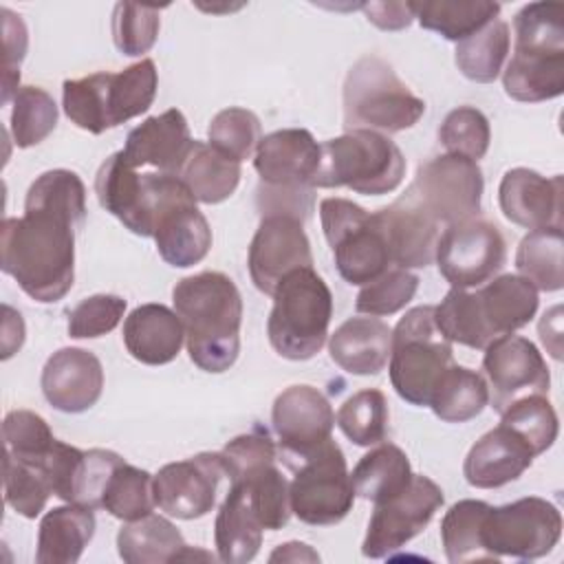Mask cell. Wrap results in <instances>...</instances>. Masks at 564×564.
Segmentation results:
<instances>
[{
  "label": "cell",
  "mask_w": 564,
  "mask_h": 564,
  "mask_svg": "<svg viewBox=\"0 0 564 564\" xmlns=\"http://www.w3.org/2000/svg\"><path fill=\"white\" fill-rule=\"evenodd\" d=\"M86 220V187L70 170L40 174L20 218L0 227L2 271L35 302H59L75 280V231Z\"/></svg>",
  "instance_id": "obj_1"
},
{
  "label": "cell",
  "mask_w": 564,
  "mask_h": 564,
  "mask_svg": "<svg viewBox=\"0 0 564 564\" xmlns=\"http://www.w3.org/2000/svg\"><path fill=\"white\" fill-rule=\"evenodd\" d=\"M174 311L185 330L187 355L205 372L229 370L240 352L242 297L220 271H200L172 289Z\"/></svg>",
  "instance_id": "obj_2"
},
{
  "label": "cell",
  "mask_w": 564,
  "mask_h": 564,
  "mask_svg": "<svg viewBox=\"0 0 564 564\" xmlns=\"http://www.w3.org/2000/svg\"><path fill=\"white\" fill-rule=\"evenodd\" d=\"M538 289L529 280L505 273L476 293L449 289L434 306V319L452 344L485 350L494 339L527 326L538 313Z\"/></svg>",
  "instance_id": "obj_3"
},
{
  "label": "cell",
  "mask_w": 564,
  "mask_h": 564,
  "mask_svg": "<svg viewBox=\"0 0 564 564\" xmlns=\"http://www.w3.org/2000/svg\"><path fill=\"white\" fill-rule=\"evenodd\" d=\"M159 86L156 64L143 57L119 73H93L62 84L66 117L82 130L101 134L143 115Z\"/></svg>",
  "instance_id": "obj_4"
},
{
  "label": "cell",
  "mask_w": 564,
  "mask_h": 564,
  "mask_svg": "<svg viewBox=\"0 0 564 564\" xmlns=\"http://www.w3.org/2000/svg\"><path fill=\"white\" fill-rule=\"evenodd\" d=\"M267 335L273 350L291 361L315 357L328 337L333 293L313 267L286 273L273 291Z\"/></svg>",
  "instance_id": "obj_5"
},
{
  "label": "cell",
  "mask_w": 564,
  "mask_h": 564,
  "mask_svg": "<svg viewBox=\"0 0 564 564\" xmlns=\"http://www.w3.org/2000/svg\"><path fill=\"white\" fill-rule=\"evenodd\" d=\"M313 187H348L357 194L381 196L394 192L405 176L399 145L375 130H348L322 145Z\"/></svg>",
  "instance_id": "obj_6"
},
{
  "label": "cell",
  "mask_w": 564,
  "mask_h": 564,
  "mask_svg": "<svg viewBox=\"0 0 564 564\" xmlns=\"http://www.w3.org/2000/svg\"><path fill=\"white\" fill-rule=\"evenodd\" d=\"M425 112V101L416 97L392 70L377 57H359L344 79V126L348 130L401 132L412 128Z\"/></svg>",
  "instance_id": "obj_7"
},
{
  "label": "cell",
  "mask_w": 564,
  "mask_h": 564,
  "mask_svg": "<svg viewBox=\"0 0 564 564\" xmlns=\"http://www.w3.org/2000/svg\"><path fill=\"white\" fill-rule=\"evenodd\" d=\"M449 364H454L452 341L438 330L434 306L410 308L392 330L390 381L397 394L412 405L425 408Z\"/></svg>",
  "instance_id": "obj_8"
},
{
  "label": "cell",
  "mask_w": 564,
  "mask_h": 564,
  "mask_svg": "<svg viewBox=\"0 0 564 564\" xmlns=\"http://www.w3.org/2000/svg\"><path fill=\"white\" fill-rule=\"evenodd\" d=\"M319 220L335 267L348 284L364 286L390 269V253L375 214L348 198H322Z\"/></svg>",
  "instance_id": "obj_9"
},
{
  "label": "cell",
  "mask_w": 564,
  "mask_h": 564,
  "mask_svg": "<svg viewBox=\"0 0 564 564\" xmlns=\"http://www.w3.org/2000/svg\"><path fill=\"white\" fill-rule=\"evenodd\" d=\"M152 225L159 256L176 269L198 264L212 247V227L187 185L165 172H150Z\"/></svg>",
  "instance_id": "obj_10"
},
{
  "label": "cell",
  "mask_w": 564,
  "mask_h": 564,
  "mask_svg": "<svg viewBox=\"0 0 564 564\" xmlns=\"http://www.w3.org/2000/svg\"><path fill=\"white\" fill-rule=\"evenodd\" d=\"M562 535L560 509L538 496H527L502 507L487 509L480 527V542L489 562L500 557L538 560L549 555Z\"/></svg>",
  "instance_id": "obj_11"
},
{
  "label": "cell",
  "mask_w": 564,
  "mask_h": 564,
  "mask_svg": "<svg viewBox=\"0 0 564 564\" xmlns=\"http://www.w3.org/2000/svg\"><path fill=\"white\" fill-rule=\"evenodd\" d=\"M289 502L291 513L311 527H330L348 516L355 491L346 456L333 438L295 467V476L289 482Z\"/></svg>",
  "instance_id": "obj_12"
},
{
  "label": "cell",
  "mask_w": 564,
  "mask_h": 564,
  "mask_svg": "<svg viewBox=\"0 0 564 564\" xmlns=\"http://www.w3.org/2000/svg\"><path fill=\"white\" fill-rule=\"evenodd\" d=\"M482 189L485 178L476 161L458 154H441L419 165L405 196L438 225H454L478 218Z\"/></svg>",
  "instance_id": "obj_13"
},
{
  "label": "cell",
  "mask_w": 564,
  "mask_h": 564,
  "mask_svg": "<svg viewBox=\"0 0 564 564\" xmlns=\"http://www.w3.org/2000/svg\"><path fill=\"white\" fill-rule=\"evenodd\" d=\"M443 502V489L432 478L412 474L410 482L401 491L375 502V511L361 544L364 557L379 560L403 549L432 522Z\"/></svg>",
  "instance_id": "obj_14"
},
{
  "label": "cell",
  "mask_w": 564,
  "mask_h": 564,
  "mask_svg": "<svg viewBox=\"0 0 564 564\" xmlns=\"http://www.w3.org/2000/svg\"><path fill=\"white\" fill-rule=\"evenodd\" d=\"M507 242L500 229L482 218L447 225L438 236L434 262L452 289L482 286L505 267Z\"/></svg>",
  "instance_id": "obj_15"
},
{
  "label": "cell",
  "mask_w": 564,
  "mask_h": 564,
  "mask_svg": "<svg viewBox=\"0 0 564 564\" xmlns=\"http://www.w3.org/2000/svg\"><path fill=\"white\" fill-rule=\"evenodd\" d=\"M271 423L278 434L282 460L295 469L330 441L335 412L322 390L308 383H295L275 397Z\"/></svg>",
  "instance_id": "obj_16"
},
{
  "label": "cell",
  "mask_w": 564,
  "mask_h": 564,
  "mask_svg": "<svg viewBox=\"0 0 564 564\" xmlns=\"http://www.w3.org/2000/svg\"><path fill=\"white\" fill-rule=\"evenodd\" d=\"M319 156V143L304 128H284L264 134L253 156V167L260 176L258 192L275 196L313 194Z\"/></svg>",
  "instance_id": "obj_17"
},
{
  "label": "cell",
  "mask_w": 564,
  "mask_h": 564,
  "mask_svg": "<svg viewBox=\"0 0 564 564\" xmlns=\"http://www.w3.org/2000/svg\"><path fill=\"white\" fill-rule=\"evenodd\" d=\"M482 370L489 379L491 408L498 414L524 397L546 394L551 386V372L538 346L513 333L485 348Z\"/></svg>",
  "instance_id": "obj_18"
},
{
  "label": "cell",
  "mask_w": 564,
  "mask_h": 564,
  "mask_svg": "<svg viewBox=\"0 0 564 564\" xmlns=\"http://www.w3.org/2000/svg\"><path fill=\"white\" fill-rule=\"evenodd\" d=\"M225 474L220 452H200L192 458L167 463L152 478L154 505L178 520H196L214 509Z\"/></svg>",
  "instance_id": "obj_19"
},
{
  "label": "cell",
  "mask_w": 564,
  "mask_h": 564,
  "mask_svg": "<svg viewBox=\"0 0 564 564\" xmlns=\"http://www.w3.org/2000/svg\"><path fill=\"white\" fill-rule=\"evenodd\" d=\"M247 264L251 282L264 295H273L275 286L286 273L302 267H313L304 223L284 214L262 216L249 245Z\"/></svg>",
  "instance_id": "obj_20"
},
{
  "label": "cell",
  "mask_w": 564,
  "mask_h": 564,
  "mask_svg": "<svg viewBox=\"0 0 564 564\" xmlns=\"http://www.w3.org/2000/svg\"><path fill=\"white\" fill-rule=\"evenodd\" d=\"M44 399L59 412L79 414L90 410L104 390V368L86 348H59L53 352L40 379Z\"/></svg>",
  "instance_id": "obj_21"
},
{
  "label": "cell",
  "mask_w": 564,
  "mask_h": 564,
  "mask_svg": "<svg viewBox=\"0 0 564 564\" xmlns=\"http://www.w3.org/2000/svg\"><path fill=\"white\" fill-rule=\"evenodd\" d=\"M564 181L560 174L542 176L529 167H511L498 187V203L505 218L524 229H562Z\"/></svg>",
  "instance_id": "obj_22"
},
{
  "label": "cell",
  "mask_w": 564,
  "mask_h": 564,
  "mask_svg": "<svg viewBox=\"0 0 564 564\" xmlns=\"http://www.w3.org/2000/svg\"><path fill=\"white\" fill-rule=\"evenodd\" d=\"M377 225L388 245L390 262L401 269H423L434 262L438 223L405 194L375 212Z\"/></svg>",
  "instance_id": "obj_23"
},
{
  "label": "cell",
  "mask_w": 564,
  "mask_h": 564,
  "mask_svg": "<svg viewBox=\"0 0 564 564\" xmlns=\"http://www.w3.org/2000/svg\"><path fill=\"white\" fill-rule=\"evenodd\" d=\"M535 452L509 425L482 434L467 452L463 463L465 480L476 489H496L518 480L533 463Z\"/></svg>",
  "instance_id": "obj_24"
},
{
  "label": "cell",
  "mask_w": 564,
  "mask_h": 564,
  "mask_svg": "<svg viewBox=\"0 0 564 564\" xmlns=\"http://www.w3.org/2000/svg\"><path fill=\"white\" fill-rule=\"evenodd\" d=\"M192 143L185 115L178 108H170L132 128L121 152L132 167L152 165L159 172L178 176Z\"/></svg>",
  "instance_id": "obj_25"
},
{
  "label": "cell",
  "mask_w": 564,
  "mask_h": 564,
  "mask_svg": "<svg viewBox=\"0 0 564 564\" xmlns=\"http://www.w3.org/2000/svg\"><path fill=\"white\" fill-rule=\"evenodd\" d=\"M95 194L99 205L119 218L132 234L152 238V209L145 172L139 174L123 152L110 154L97 170Z\"/></svg>",
  "instance_id": "obj_26"
},
{
  "label": "cell",
  "mask_w": 564,
  "mask_h": 564,
  "mask_svg": "<svg viewBox=\"0 0 564 564\" xmlns=\"http://www.w3.org/2000/svg\"><path fill=\"white\" fill-rule=\"evenodd\" d=\"M502 88L511 99L524 104L560 97L564 93V46L513 44Z\"/></svg>",
  "instance_id": "obj_27"
},
{
  "label": "cell",
  "mask_w": 564,
  "mask_h": 564,
  "mask_svg": "<svg viewBox=\"0 0 564 564\" xmlns=\"http://www.w3.org/2000/svg\"><path fill=\"white\" fill-rule=\"evenodd\" d=\"M330 359L346 372L379 375L392 352V328L379 317H348L328 339Z\"/></svg>",
  "instance_id": "obj_28"
},
{
  "label": "cell",
  "mask_w": 564,
  "mask_h": 564,
  "mask_svg": "<svg viewBox=\"0 0 564 564\" xmlns=\"http://www.w3.org/2000/svg\"><path fill=\"white\" fill-rule=\"evenodd\" d=\"M183 341V324L176 311L165 304H141L123 322L126 350L141 364H170L181 352Z\"/></svg>",
  "instance_id": "obj_29"
},
{
  "label": "cell",
  "mask_w": 564,
  "mask_h": 564,
  "mask_svg": "<svg viewBox=\"0 0 564 564\" xmlns=\"http://www.w3.org/2000/svg\"><path fill=\"white\" fill-rule=\"evenodd\" d=\"M262 531L264 527L249 500L247 487L240 480H231L214 522L218 560L227 564L251 562L262 546Z\"/></svg>",
  "instance_id": "obj_30"
},
{
  "label": "cell",
  "mask_w": 564,
  "mask_h": 564,
  "mask_svg": "<svg viewBox=\"0 0 564 564\" xmlns=\"http://www.w3.org/2000/svg\"><path fill=\"white\" fill-rule=\"evenodd\" d=\"M95 509L68 502L44 513L37 529L35 562L75 564L95 535Z\"/></svg>",
  "instance_id": "obj_31"
},
{
  "label": "cell",
  "mask_w": 564,
  "mask_h": 564,
  "mask_svg": "<svg viewBox=\"0 0 564 564\" xmlns=\"http://www.w3.org/2000/svg\"><path fill=\"white\" fill-rule=\"evenodd\" d=\"M189 549L181 531L156 513L130 520L117 533V551L126 564L185 562Z\"/></svg>",
  "instance_id": "obj_32"
},
{
  "label": "cell",
  "mask_w": 564,
  "mask_h": 564,
  "mask_svg": "<svg viewBox=\"0 0 564 564\" xmlns=\"http://www.w3.org/2000/svg\"><path fill=\"white\" fill-rule=\"evenodd\" d=\"M178 178L187 185L198 203L216 205L227 200L240 183V163L216 150L209 141L192 143Z\"/></svg>",
  "instance_id": "obj_33"
},
{
  "label": "cell",
  "mask_w": 564,
  "mask_h": 564,
  "mask_svg": "<svg viewBox=\"0 0 564 564\" xmlns=\"http://www.w3.org/2000/svg\"><path fill=\"white\" fill-rule=\"evenodd\" d=\"M489 403V386L485 377L471 368L449 364L438 377L427 408L445 423H467L476 419Z\"/></svg>",
  "instance_id": "obj_34"
},
{
  "label": "cell",
  "mask_w": 564,
  "mask_h": 564,
  "mask_svg": "<svg viewBox=\"0 0 564 564\" xmlns=\"http://www.w3.org/2000/svg\"><path fill=\"white\" fill-rule=\"evenodd\" d=\"M419 24L449 42H460L498 18L500 4L491 0H423L410 2Z\"/></svg>",
  "instance_id": "obj_35"
},
{
  "label": "cell",
  "mask_w": 564,
  "mask_h": 564,
  "mask_svg": "<svg viewBox=\"0 0 564 564\" xmlns=\"http://www.w3.org/2000/svg\"><path fill=\"white\" fill-rule=\"evenodd\" d=\"M410 478L412 467L408 454L394 443H383L364 454L350 474L355 496L370 502H381L394 496L410 482Z\"/></svg>",
  "instance_id": "obj_36"
},
{
  "label": "cell",
  "mask_w": 564,
  "mask_h": 564,
  "mask_svg": "<svg viewBox=\"0 0 564 564\" xmlns=\"http://www.w3.org/2000/svg\"><path fill=\"white\" fill-rule=\"evenodd\" d=\"M516 269L538 291L564 286V234L560 227L529 231L516 251Z\"/></svg>",
  "instance_id": "obj_37"
},
{
  "label": "cell",
  "mask_w": 564,
  "mask_h": 564,
  "mask_svg": "<svg viewBox=\"0 0 564 564\" xmlns=\"http://www.w3.org/2000/svg\"><path fill=\"white\" fill-rule=\"evenodd\" d=\"M509 44H511V33L509 24L500 18L491 20L469 37L456 42L454 59L458 70L478 84H491L509 55Z\"/></svg>",
  "instance_id": "obj_38"
},
{
  "label": "cell",
  "mask_w": 564,
  "mask_h": 564,
  "mask_svg": "<svg viewBox=\"0 0 564 564\" xmlns=\"http://www.w3.org/2000/svg\"><path fill=\"white\" fill-rule=\"evenodd\" d=\"M489 505L482 500H458L454 502L441 520V542L445 549V557L452 564L480 562L489 560L482 542L480 527Z\"/></svg>",
  "instance_id": "obj_39"
},
{
  "label": "cell",
  "mask_w": 564,
  "mask_h": 564,
  "mask_svg": "<svg viewBox=\"0 0 564 564\" xmlns=\"http://www.w3.org/2000/svg\"><path fill=\"white\" fill-rule=\"evenodd\" d=\"M388 399L377 388H366L348 397L335 416L344 436L359 447L379 445L388 434Z\"/></svg>",
  "instance_id": "obj_40"
},
{
  "label": "cell",
  "mask_w": 564,
  "mask_h": 564,
  "mask_svg": "<svg viewBox=\"0 0 564 564\" xmlns=\"http://www.w3.org/2000/svg\"><path fill=\"white\" fill-rule=\"evenodd\" d=\"M231 480H240L247 487L249 500L260 518V524L267 531H280L282 527H286L291 518L289 482L278 469L275 460L256 465Z\"/></svg>",
  "instance_id": "obj_41"
},
{
  "label": "cell",
  "mask_w": 564,
  "mask_h": 564,
  "mask_svg": "<svg viewBox=\"0 0 564 564\" xmlns=\"http://www.w3.org/2000/svg\"><path fill=\"white\" fill-rule=\"evenodd\" d=\"M152 474L145 469H139L130 463H121L101 496V509H106L110 516L130 522L139 520L148 513H152L154 505V491H152Z\"/></svg>",
  "instance_id": "obj_42"
},
{
  "label": "cell",
  "mask_w": 564,
  "mask_h": 564,
  "mask_svg": "<svg viewBox=\"0 0 564 564\" xmlns=\"http://www.w3.org/2000/svg\"><path fill=\"white\" fill-rule=\"evenodd\" d=\"M57 126V104L40 86H20L13 95L11 137L18 148H31L44 141Z\"/></svg>",
  "instance_id": "obj_43"
},
{
  "label": "cell",
  "mask_w": 564,
  "mask_h": 564,
  "mask_svg": "<svg viewBox=\"0 0 564 564\" xmlns=\"http://www.w3.org/2000/svg\"><path fill=\"white\" fill-rule=\"evenodd\" d=\"M505 425L518 432L535 452V456L544 454L557 438L560 423L557 414L546 399V394H531L516 403H511L502 414Z\"/></svg>",
  "instance_id": "obj_44"
},
{
  "label": "cell",
  "mask_w": 564,
  "mask_h": 564,
  "mask_svg": "<svg viewBox=\"0 0 564 564\" xmlns=\"http://www.w3.org/2000/svg\"><path fill=\"white\" fill-rule=\"evenodd\" d=\"M207 139L216 150L242 163L256 152L262 139V126L256 112L229 106L212 119L207 128Z\"/></svg>",
  "instance_id": "obj_45"
},
{
  "label": "cell",
  "mask_w": 564,
  "mask_h": 564,
  "mask_svg": "<svg viewBox=\"0 0 564 564\" xmlns=\"http://www.w3.org/2000/svg\"><path fill=\"white\" fill-rule=\"evenodd\" d=\"M438 141L447 154H458L478 163L489 150V119L474 106H458L445 115L438 128Z\"/></svg>",
  "instance_id": "obj_46"
},
{
  "label": "cell",
  "mask_w": 564,
  "mask_h": 564,
  "mask_svg": "<svg viewBox=\"0 0 564 564\" xmlns=\"http://www.w3.org/2000/svg\"><path fill=\"white\" fill-rule=\"evenodd\" d=\"M161 29V9L134 2H117L112 11V40L121 55L148 53Z\"/></svg>",
  "instance_id": "obj_47"
},
{
  "label": "cell",
  "mask_w": 564,
  "mask_h": 564,
  "mask_svg": "<svg viewBox=\"0 0 564 564\" xmlns=\"http://www.w3.org/2000/svg\"><path fill=\"white\" fill-rule=\"evenodd\" d=\"M419 289V278L401 267H390L372 282L364 284L355 297L357 313L372 317L392 315L405 308Z\"/></svg>",
  "instance_id": "obj_48"
},
{
  "label": "cell",
  "mask_w": 564,
  "mask_h": 564,
  "mask_svg": "<svg viewBox=\"0 0 564 564\" xmlns=\"http://www.w3.org/2000/svg\"><path fill=\"white\" fill-rule=\"evenodd\" d=\"M2 438L4 454L31 465H40L55 443L48 423L31 410H13L4 416Z\"/></svg>",
  "instance_id": "obj_49"
},
{
  "label": "cell",
  "mask_w": 564,
  "mask_h": 564,
  "mask_svg": "<svg viewBox=\"0 0 564 564\" xmlns=\"http://www.w3.org/2000/svg\"><path fill=\"white\" fill-rule=\"evenodd\" d=\"M4 500L24 518H37L53 494L42 467L4 454Z\"/></svg>",
  "instance_id": "obj_50"
},
{
  "label": "cell",
  "mask_w": 564,
  "mask_h": 564,
  "mask_svg": "<svg viewBox=\"0 0 564 564\" xmlns=\"http://www.w3.org/2000/svg\"><path fill=\"white\" fill-rule=\"evenodd\" d=\"M126 300L112 293L84 297L68 311V335L73 339H95L117 328L126 313Z\"/></svg>",
  "instance_id": "obj_51"
},
{
  "label": "cell",
  "mask_w": 564,
  "mask_h": 564,
  "mask_svg": "<svg viewBox=\"0 0 564 564\" xmlns=\"http://www.w3.org/2000/svg\"><path fill=\"white\" fill-rule=\"evenodd\" d=\"M126 463L117 452L112 449H88L84 452L79 476H77V487H75V500L77 505L90 507V509H101V496L104 489L112 476V471Z\"/></svg>",
  "instance_id": "obj_52"
},
{
  "label": "cell",
  "mask_w": 564,
  "mask_h": 564,
  "mask_svg": "<svg viewBox=\"0 0 564 564\" xmlns=\"http://www.w3.org/2000/svg\"><path fill=\"white\" fill-rule=\"evenodd\" d=\"M220 458L225 463V474L231 478L240 476L242 471L269 463V460H278V449L273 445V441L269 438L267 432L253 430L247 434H240L236 438H231L223 449H220Z\"/></svg>",
  "instance_id": "obj_53"
},
{
  "label": "cell",
  "mask_w": 564,
  "mask_h": 564,
  "mask_svg": "<svg viewBox=\"0 0 564 564\" xmlns=\"http://www.w3.org/2000/svg\"><path fill=\"white\" fill-rule=\"evenodd\" d=\"M82 458H84L82 449L55 438L46 458L37 465V467H42V471L53 489V496H57L64 502L75 500V487H77Z\"/></svg>",
  "instance_id": "obj_54"
},
{
  "label": "cell",
  "mask_w": 564,
  "mask_h": 564,
  "mask_svg": "<svg viewBox=\"0 0 564 564\" xmlns=\"http://www.w3.org/2000/svg\"><path fill=\"white\" fill-rule=\"evenodd\" d=\"M2 31H4V93H2V104L11 99V95L18 93V82H20V62L24 59L29 35L22 18L13 13L11 9L2 7Z\"/></svg>",
  "instance_id": "obj_55"
},
{
  "label": "cell",
  "mask_w": 564,
  "mask_h": 564,
  "mask_svg": "<svg viewBox=\"0 0 564 564\" xmlns=\"http://www.w3.org/2000/svg\"><path fill=\"white\" fill-rule=\"evenodd\" d=\"M361 9L368 22L383 31H401L414 20L410 2H364Z\"/></svg>",
  "instance_id": "obj_56"
},
{
  "label": "cell",
  "mask_w": 564,
  "mask_h": 564,
  "mask_svg": "<svg viewBox=\"0 0 564 564\" xmlns=\"http://www.w3.org/2000/svg\"><path fill=\"white\" fill-rule=\"evenodd\" d=\"M542 344L555 359H562V306L549 308L538 326Z\"/></svg>",
  "instance_id": "obj_57"
},
{
  "label": "cell",
  "mask_w": 564,
  "mask_h": 564,
  "mask_svg": "<svg viewBox=\"0 0 564 564\" xmlns=\"http://www.w3.org/2000/svg\"><path fill=\"white\" fill-rule=\"evenodd\" d=\"M4 311V322H2V359H9L15 350H20L24 341V322L22 315L11 308L9 304L2 306Z\"/></svg>",
  "instance_id": "obj_58"
},
{
  "label": "cell",
  "mask_w": 564,
  "mask_h": 564,
  "mask_svg": "<svg viewBox=\"0 0 564 564\" xmlns=\"http://www.w3.org/2000/svg\"><path fill=\"white\" fill-rule=\"evenodd\" d=\"M269 562H319V555L304 542H286L269 555Z\"/></svg>",
  "instance_id": "obj_59"
}]
</instances>
